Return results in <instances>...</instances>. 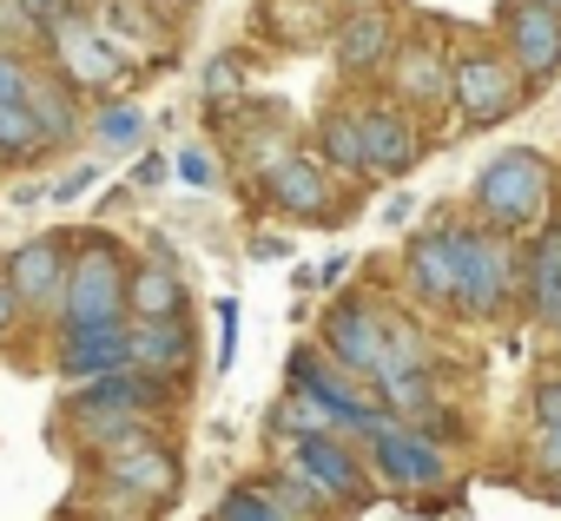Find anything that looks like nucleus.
<instances>
[{
    "label": "nucleus",
    "instance_id": "obj_26",
    "mask_svg": "<svg viewBox=\"0 0 561 521\" xmlns=\"http://www.w3.org/2000/svg\"><path fill=\"white\" fill-rule=\"evenodd\" d=\"M73 100H80V93H73L60 73H34V86H27V100H21V106L41 119V132H47L54 146H67V139L80 132V106H73Z\"/></svg>",
    "mask_w": 561,
    "mask_h": 521
},
{
    "label": "nucleus",
    "instance_id": "obj_36",
    "mask_svg": "<svg viewBox=\"0 0 561 521\" xmlns=\"http://www.w3.org/2000/svg\"><path fill=\"white\" fill-rule=\"evenodd\" d=\"M179 178H185V185H211V159H205V146H185V152H179Z\"/></svg>",
    "mask_w": 561,
    "mask_h": 521
},
{
    "label": "nucleus",
    "instance_id": "obj_38",
    "mask_svg": "<svg viewBox=\"0 0 561 521\" xmlns=\"http://www.w3.org/2000/svg\"><path fill=\"white\" fill-rule=\"evenodd\" d=\"M377 8H390V0H337V14H377Z\"/></svg>",
    "mask_w": 561,
    "mask_h": 521
},
{
    "label": "nucleus",
    "instance_id": "obj_25",
    "mask_svg": "<svg viewBox=\"0 0 561 521\" xmlns=\"http://www.w3.org/2000/svg\"><path fill=\"white\" fill-rule=\"evenodd\" d=\"M337 0H264V27L285 47H311L324 34H337Z\"/></svg>",
    "mask_w": 561,
    "mask_h": 521
},
{
    "label": "nucleus",
    "instance_id": "obj_18",
    "mask_svg": "<svg viewBox=\"0 0 561 521\" xmlns=\"http://www.w3.org/2000/svg\"><path fill=\"white\" fill-rule=\"evenodd\" d=\"M126 311H133V324H192V291L172 257H133Z\"/></svg>",
    "mask_w": 561,
    "mask_h": 521
},
{
    "label": "nucleus",
    "instance_id": "obj_7",
    "mask_svg": "<svg viewBox=\"0 0 561 521\" xmlns=\"http://www.w3.org/2000/svg\"><path fill=\"white\" fill-rule=\"evenodd\" d=\"M291 390H305V396L337 422V436H364V442H370V436L390 422V416L377 409V396H370L344 363H331L318 344H298V350H291Z\"/></svg>",
    "mask_w": 561,
    "mask_h": 521
},
{
    "label": "nucleus",
    "instance_id": "obj_14",
    "mask_svg": "<svg viewBox=\"0 0 561 521\" xmlns=\"http://www.w3.org/2000/svg\"><path fill=\"white\" fill-rule=\"evenodd\" d=\"M67 271H73V231H41L21 251H8V278H14L27 317H54L60 311Z\"/></svg>",
    "mask_w": 561,
    "mask_h": 521
},
{
    "label": "nucleus",
    "instance_id": "obj_10",
    "mask_svg": "<svg viewBox=\"0 0 561 521\" xmlns=\"http://www.w3.org/2000/svg\"><path fill=\"white\" fill-rule=\"evenodd\" d=\"M364 449H370V455H364L370 475H377L383 488H397V495H430V488L449 482V455H443L430 436L403 429V422H383Z\"/></svg>",
    "mask_w": 561,
    "mask_h": 521
},
{
    "label": "nucleus",
    "instance_id": "obj_9",
    "mask_svg": "<svg viewBox=\"0 0 561 521\" xmlns=\"http://www.w3.org/2000/svg\"><path fill=\"white\" fill-rule=\"evenodd\" d=\"M47 54H54V73L73 86V93H100V86H119L133 73V60L100 34V21L87 8H73L67 21L47 27Z\"/></svg>",
    "mask_w": 561,
    "mask_h": 521
},
{
    "label": "nucleus",
    "instance_id": "obj_13",
    "mask_svg": "<svg viewBox=\"0 0 561 521\" xmlns=\"http://www.w3.org/2000/svg\"><path fill=\"white\" fill-rule=\"evenodd\" d=\"M462 244H469V224H430L410 238L403 251V271H410V291L436 311H456L462 298Z\"/></svg>",
    "mask_w": 561,
    "mask_h": 521
},
{
    "label": "nucleus",
    "instance_id": "obj_12",
    "mask_svg": "<svg viewBox=\"0 0 561 521\" xmlns=\"http://www.w3.org/2000/svg\"><path fill=\"white\" fill-rule=\"evenodd\" d=\"M324 357L344 363L357 383H377L390 370V344H383V311L364 298H344L324 311Z\"/></svg>",
    "mask_w": 561,
    "mask_h": 521
},
{
    "label": "nucleus",
    "instance_id": "obj_17",
    "mask_svg": "<svg viewBox=\"0 0 561 521\" xmlns=\"http://www.w3.org/2000/svg\"><path fill=\"white\" fill-rule=\"evenodd\" d=\"M126 344H133V370L179 390L192 383V363H198V331L192 324H126Z\"/></svg>",
    "mask_w": 561,
    "mask_h": 521
},
{
    "label": "nucleus",
    "instance_id": "obj_28",
    "mask_svg": "<svg viewBox=\"0 0 561 521\" xmlns=\"http://www.w3.org/2000/svg\"><path fill=\"white\" fill-rule=\"evenodd\" d=\"M337 422L305 396V390H285V396H277L271 403V436H285V442H298V436H331Z\"/></svg>",
    "mask_w": 561,
    "mask_h": 521
},
{
    "label": "nucleus",
    "instance_id": "obj_27",
    "mask_svg": "<svg viewBox=\"0 0 561 521\" xmlns=\"http://www.w3.org/2000/svg\"><path fill=\"white\" fill-rule=\"evenodd\" d=\"M47 152H54V139L41 132V119L21 100H0V165H34Z\"/></svg>",
    "mask_w": 561,
    "mask_h": 521
},
{
    "label": "nucleus",
    "instance_id": "obj_15",
    "mask_svg": "<svg viewBox=\"0 0 561 521\" xmlns=\"http://www.w3.org/2000/svg\"><path fill=\"white\" fill-rule=\"evenodd\" d=\"M100 482H113L133 501H172L179 495V455L152 436H133V442L100 455Z\"/></svg>",
    "mask_w": 561,
    "mask_h": 521
},
{
    "label": "nucleus",
    "instance_id": "obj_4",
    "mask_svg": "<svg viewBox=\"0 0 561 521\" xmlns=\"http://www.w3.org/2000/svg\"><path fill=\"white\" fill-rule=\"evenodd\" d=\"M449 106H456L462 132H489V126H502L508 113L528 106V86H522V73L502 47L469 40V47H449Z\"/></svg>",
    "mask_w": 561,
    "mask_h": 521
},
{
    "label": "nucleus",
    "instance_id": "obj_32",
    "mask_svg": "<svg viewBox=\"0 0 561 521\" xmlns=\"http://www.w3.org/2000/svg\"><path fill=\"white\" fill-rule=\"evenodd\" d=\"M73 8H80V0H14V14H21V27H27V34H47V27H54V21H67Z\"/></svg>",
    "mask_w": 561,
    "mask_h": 521
},
{
    "label": "nucleus",
    "instance_id": "obj_11",
    "mask_svg": "<svg viewBox=\"0 0 561 521\" xmlns=\"http://www.w3.org/2000/svg\"><path fill=\"white\" fill-rule=\"evenodd\" d=\"M502 54L515 60L522 86L541 93L561 73V14H548L541 0H502Z\"/></svg>",
    "mask_w": 561,
    "mask_h": 521
},
{
    "label": "nucleus",
    "instance_id": "obj_22",
    "mask_svg": "<svg viewBox=\"0 0 561 521\" xmlns=\"http://www.w3.org/2000/svg\"><path fill=\"white\" fill-rule=\"evenodd\" d=\"M311 152H318V165H324V172L370 178V152H364V106H331V113L318 119Z\"/></svg>",
    "mask_w": 561,
    "mask_h": 521
},
{
    "label": "nucleus",
    "instance_id": "obj_39",
    "mask_svg": "<svg viewBox=\"0 0 561 521\" xmlns=\"http://www.w3.org/2000/svg\"><path fill=\"white\" fill-rule=\"evenodd\" d=\"M548 331H554V344H561V304H554V311H548Z\"/></svg>",
    "mask_w": 561,
    "mask_h": 521
},
{
    "label": "nucleus",
    "instance_id": "obj_29",
    "mask_svg": "<svg viewBox=\"0 0 561 521\" xmlns=\"http://www.w3.org/2000/svg\"><path fill=\"white\" fill-rule=\"evenodd\" d=\"M211 521H285V514H277V501H271L257 482H244V488H231V495L211 508Z\"/></svg>",
    "mask_w": 561,
    "mask_h": 521
},
{
    "label": "nucleus",
    "instance_id": "obj_37",
    "mask_svg": "<svg viewBox=\"0 0 561 521\" xmlns=\"http://www.w3.org/2000/svg\"><path fill=\"white\" fill-rule=\"evenodd\" d=\"M87 185H93V165H87V172H67V178H60V185H54V198H80V192H87Z\"/></svg>",
    "mask_w": 561,
    "mask_h": 521
},
{
    "label": "nucleus",
    "instance_id": "obj_34",
    "mask_svg": "<svg viewBox=\"0 0 561 521\" xmlns=\"http://www.w3.org/2000/svg\"><path fill=\"white\" fill-rule=\"evenodd\" d=\"M21 317H27V304H21V291H14V278H8V257H0V337H14Z\"/></svg>",
    "mask_w": 561,
    "mask_h": 521
},
{
    "label": "nucleus",
    "instance_id": "obj_2",
    "mask_svg": "<svg viewBox=\"0 0 561 521\" xmlns=\"http://www.w3.org/2000/svg\"><path fill=\"white\" fill-rule=\"evenodd\" d=\"M469 205H476V224H489L502 238L541 231L548 211H554V172H548V159L535 146H515V152H502V159H489L476 172Z\"/></svg>",
    "mask_w": 561,
    "mask_h": 521
},
{
    "label": "nucleus",
    "instance_id": "obj_35",
    "mask_svg": "<svg viewBox=\"0 0 561 521\" xmlns=\"http://www.w3.org/2000/svg\"><path fill=\"white\" fill-rule=\"evenodd\" d=\"M535 468L561 482V429H541V436H535Z\"/></svg>",
    "mask_w": 561,
    "mask_h": 521
},
{
    "label": "nucleus",
    "instance_id": "obj_8",
    "mask_svg": "<svg viewBox=\"0 0 561 521\" xmlns=\"http://www.w3.org/2000/svg\"><path fill=\"white\" fill-rule=\"evenodd\" d=\"M285 468L298 475V482H311L331 508H364L370 495H377V475H370V462L351 449V436H298L291 449H285Z\"/></svg>",
    "mask_w": 561,
    "mask_h": 521
},
{
    "label": "nucleus",
    "instance_id": "obj_23",
    "mask_svg": "<svg viewBox=\"0 0 561 521\" xmlns=\"http://www.w3.org/2000/svg\"><path fill=\"white\" fill-rule=\"evenodd\" d=\"M522 304L548 324V311L561 304V218H548L535 231V244L522 251Z\"/></svg>",
    "mask_w": 561,
    "mask_h": 521
},
{
    "label": "nucleus",
    "instance_id": "obj_40",
    "mask_svg": "<svg viewBox=\"0 0 561 521\" xmlns=\"http://www.w3.org/2000/svg\"><path fill=\"white\" fill-rule=\"evenodd\" d=\"M541 8H548V14H561V0H541Z\"/></svg>",
    "mask_w": 561,
    "mask_h": 521
},
{
    "label": "nucleus",
    "instance_id": "obj_20",
    "mask_svg": "<svg viewBox=\"0 0 561 521\" xmlns=\"http://www.w3.org/2000/svg\"><path fill=\"white\" fill-rule=\"evenodd\" d=\"M337 67L344 73H383L390 60H397V14L390 8H377V14H344L337 21Z\"/></svg>",
    "mask_w": 561,
    "mask_h": 521
},
{
    "label": "nucleus",
    "instance_id": "obj_3",
    "mask_svg": "<svg viewBox=\"0 0 561 521\" xmlns=\"http://www.w3.org/2000/svg\"><path fill=\"white\" fill-rule=\"evenodd\" d=\"M172 396H179V390H165V383H152V377H139V370H119V377L80 383L60 416H67V429H73L80 442H93V449L106 455V449L146 436V416H159Z\"/></svg>",
    "mask_w": 561,
    "mask_h": 521
},
{
    "label": "nucleus",
    "instance_id": "obj_30",
    "mask_svg": "<svg viewBox=\"0 0 561 521\" xmlns=\"http://www.w3.org/2000/svg\"><path fill=\"white\" fill-rule=\"evenodd\" d=\"M93 132H100L106 146H139V139H146V113H139V106H106V113L93 119Z\"/></svg>",
    "mask_w": 561,
    "mask_h": 521
},
{
    "label": "nucleus",
    "instance_id": "obj_16",
    "mask_svg": "<svg viewBox=\"0 0 561 521\" xmlns=\"http://www.w3.org/2000/svg\"><path fill=\"white\" fill-rule=\"evenodd\" d=\"M383 73H390V93L403 100L410 119L449 106V47H436V40H397V60Z\"/></svg>",
    "mask_w": 561,
    "mask_h": 521
},
{
    "label": "nucleus",
    "instance_id": "obj_19",
    "mask_svg": "<svg viewBox=\"0 0 561 521\" xmlns=\"http://www.w3.org/2000/svg\"><path fill=\"white\" fill-rule=\"evenodd\" d=\"M364 152L370 178H403L423 159V119H410L403 106H364Z\"/></svg>",
    "mask_w": 561,
    "mask_h": 521
},
{
    "label": "nucleus",
    "instance_id": "obj_6",
    "mask_svg": "<svg viewBox=\"0 0 561 521\" xmlns=\"http://www.w3.org/2000/svg\"><path fill=\"white\" fill-rule=\"evenodd\" d=\"M251 185L277 218H298V224H337L344 218V198H337L331 172L298 146H277L264 165H251Z\"/></svg>",
    "mask_w": 561,
    "mask_h": 521
},
{
    "label": "nucleus",
    "instance_id": "obj_1",
    "mask_svg": "<svg viewBox=\"0 0 561 521\" xmlns=\"http://www.w3.org/2000/svg\"><path fill=\"white\" fill-rule=\"evenodd\" d=\"M126 285H133V257H126L119 238H106V231L73 238V271H67L54 331H60V337H80V331H126V324H133Z\"/></svg>",
    "mask_w": 561,
    "mask_h": 521
},
{
    "label": "nucleus",
    "instance_id": "obj_31",
    "mask_svg": "<svg viewBox=\"0 0 561 521\" xmlns=\"http://www.w3.org/2000/svg\"><path fill=\"white\" fill-rule=\"evenodd\" d=\"M34 60H21L8 40H0V100H27V86H34Z\"/></svg>",
    "mask_w": 561,
    "mask_h": 521
},
{
    "label": "nucleus",
    "instance_id": "obj_21",
    "mask_svg": "<svg viewBox=\"0 0 561 521\" xmlns=\"http://www.w3.org/2000/svg\"><path fill=\"white\" fill-rule=\"evenodd\" d=\"M54 370H60L73 390H80V383H100V377L133 370V344H126V331H80V337H60Z\"/></svg>",
    "mask_w": 561,
    "mask_h": 521
},
{
    "label": "nucleus",
    "instance_id": "obj_33",
    "mask_svg": "<svg viewBox=\"0 0 561 521\" xmlns=\"http://www.w3.org/2000/svg\"><path fill=\"white\" fill-rule=\"evenodd\" d=\"M528 409H535V429H561V370L535 383V396H528Z\"/></svg>",
    "mask_w": 561,
    "mask_h": 521
},
{
    "label": "nucleus",
    "instance_id": "obj_24",
    "mask_svg": "<svg viewBox=\"0 0 561 521\" xmlns=\"http://www.w3.org/2000/svg\"><path fill=\"white\" fill-rule=\"evenodd\" d=\"M93 21H100V34L133 60L139 47H159L165 40V21L152 14V0H93V8H87Z\"/></svg>",
    "mask_w": 561,
    "mask_h": 521
},
{
    "label": "nucleus",
    "instance_id": "obj_5",
    "mask_svg": "<svg viewBox=\"0 0 561 521\" xmlns=\"http://www.w3.org/2000/svg\"><path fill=\"white\" fill-rule=\"evenodd\" d=\"M522 304V244L489 231V224H469V244H462V298L456 311L469 324H495Z\"/></svg>",
    "mask_w": 561,
    "mask_h": 521
}]
</instances>
